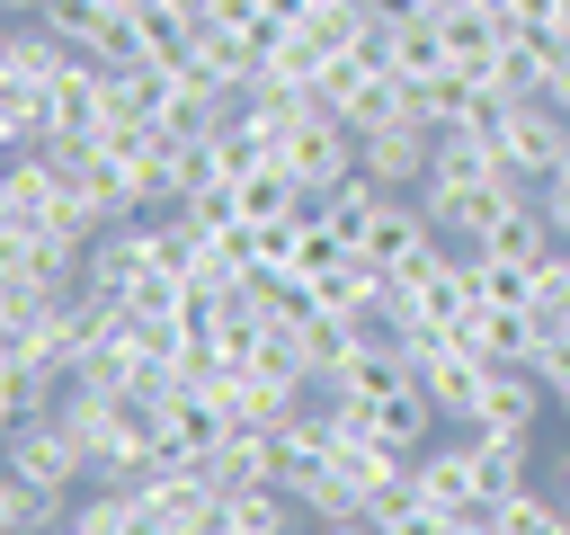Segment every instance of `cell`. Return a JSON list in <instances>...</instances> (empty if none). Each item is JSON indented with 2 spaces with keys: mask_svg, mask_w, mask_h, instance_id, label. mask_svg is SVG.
Listing matches in <instances>:
<instances>
[{
  "mask_svg": "<svg viewBox=\"0 0 570 535\" xmlns=\"http://www.w3.org/2000/svg\"><path fill=\"white\" fill-rule=\"evenodd\" d=\"M276 160H285V178L321 205L330 187H347V178H356V125H338L330 107H303V116L285 125V143H276Z\"/></svg>",
  "mask_w": 570,
  "mask_h": 535,
  "instance_id": "cell-1",
  "label": "cell"
},
{
  "mask_svg": "<svg viewBox=\"0 0 570 535\" xmlns=\"http://www.w3.org/2000/svg\"><path fill=\"white\" fill-rule=\"evenodd\" d=\"M71 508H80V490H53L36 473H0V535H62Z\"/></svg>",
  "mask_w": 570,
  "mask_h": 535,
  "instance_id": "cell-7",
  "label": "cell"
},
{
  "mask_svg": "<svg viewBox=\"0 0 570 535\" xmlns=\"http://www.w3.org/2000/svg\"><path fill=\"white\" fill-rule=\"evenodd\" d=\"M499 535H570V508L543 481H525L517 499H499Z\"/></svg>",
  "mask_w": 570,
  "mask_h": 535,
  "instance_id": "cell-9",
  "label": "cell"
},
{
  "mask_svg": "<svg viewBox=\"0 0 570 535\" xmlns=\"http://www.w3.org/2000/svg\"><path fill=\"white\" fill-rule=\"evenodd\" d=\"M356 169H365L374 187H392V196H419L428 169H436V134H428L419 116H392V125L356 134Z\"/></svg>",
  "mask_w": 570,
  "mask_h": 535,
  "instance_id": "cell-3",
  "label": "cell"
},
{
  "mask_svg": "<svg viewBox=\"0 0 570 535\" xmlns=\"http://www.w3.org/2000/svg\"><path fill=\"white\" fill-rule=\"evenodd\" d=\"M463 437H472V481H481V499H517L525 481H543L534 428H463Z\"/></svg>",
  "mask_w": 570,
  "mask_h": 535,
  "instance_id": "cell-6",
  "label": "cell"
},
{
  "mask_svg": "<svg viewBox=\"0 0 570 535\" xmlns=\"http://www.w3.org/2000/svg\"><path fill=\"white\" fill-rule=\"evenodd\" d=\"M410 366H419V383H428V401L445 410V428H472V392H481V348L454 330V339H419L410 348Z\"/></svg>",
  "mask_w": 570,
  "mask_h": 535,
  "instance_id": "cell-4",
  "label": "cell"
},
{
  "mask_svg": "<svg viewBox=\"0 0 570 535\" xmlns=\"http://www.w3.org/2000/svg\"><path fill=\"white\" fill-rule=\"evenodd\" d=\"M543 490H552V499H561V508H570V446H561V455H552V464H543Z\"/></svg>",
  "mask_w": 570,
  "mask_h": 535,
  "instance_id": "cell-11",
  "label": "cell"
},
{
  "mask_svg": "<svg viewBox=\"0 0 570 535\" xmlns=\"http://www.w3.org/2000/svg\"><path fill=\"white\" fill-rule=\"evenodd\" d=\"M303 535H383V526H374V517H312Z\"/></svg>",
  "mask_w": 570,
  "mask_h": 535,
  "instance_id": "cell-10",
  "label": "cell"
},
{
  "mask_svg": "<svg viewBox=\"0 0 570 535\" xmlns=\"http://www.w3.org/2000/svg\"><path fill=\"white\" fill-rule=\"evenodd\" d=\"M9 428V473H36L53 490H98V464L80 446V428L62 410H36V419H0Z\"/></svg>",
  "mask_w": 570,
  "mask_h": 535,
  "instance_id": "cell-2",
  "label": "cell"
},
{
  "mask_svg": "<svg viewBox=\"0 0 570 535\" xmlns=\"http://www.w3.org/2000/svg\"><path fill=\"white\" fill-rule=\"evenodd\" d=\"M552 392L534 374V357H490L481 366V392H472V428H543Z\"/></svg>",
  "mask_w": 570,
  "mask_h": 535,
  "instance_id": "cell-5",
  "label": "cell"
},
{
  "mask_svg": "<svg viewBox=\"0 0 570 535\" xmlns=\"http://www.w3.org/2000/svg\"><path fill=\"white\" fill-rule=\"evenodd\" d=\"M374 526H383V535H454V508H436L428 490H410V481H401V490L374 508Z\"/></svg>",
  "mask_w": 570,
  "mask_h": 535,
  "instance_id": "cell-8",
  "label": "cell"
}]
</instances>
